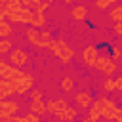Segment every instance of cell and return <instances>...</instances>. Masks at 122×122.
<instances>
[{
	"label": "cell",
	"mask_w": 122,
	"mask_h": 122,
	"mask_svg": "<svg viewBox=\"0 0 122 122\" xmlns=\"http://www.w3.org/2000/svg\"><path fill=\"white\" fill-rule=\"evenodd\" d=\"M48 48L53 51V55H55L57 59H61V63H63V65H67V63L74 57L72 48H71L65 40H51V42L48 44Z\"/></svg>",
	"instance_id": "6da1fadb"
},
{
	"label": "cell",
	"mask_w": 122,
	"mask_h": 122,
	"mask_svg": "<svg viewBox=\"0 0 122 122\" xmlns=\"http://www.w3.org/2000/svg\"><path fill=\"white\" fill-rule=\"evenodd\" d=\"M93 67H95L101 74H105V76H112V74L116 72V61H114L109 53H107V55H99V57L95 59Z\"/></svg>",
	"instance_id": "7a4b0ae2"
},
{
	"label": "cell",
	"mask_w": 122,
	"mask_h": 122,
	"mask_svg": "<svg viewBox=\"0 0 122 122\" xmlns=\"http://www.w3.org/2000/svg\"><path fill=\"white\" fill-rule=\"evenodd\" d=\"M101 103H103V112H101V118H105L107 122H112L118 114V103L114 99H109V97H101Z\"/></svg>",
	"instance_id": "3957f363"
},
{
	"label": "cell",
	"mask_w": 122,
	"mask_h": 122,
	"mask_svg": "<svg viewBox=\"0 0 122 122\" xmlns=\"http://www.w3.org/2000/svg\"><path fill=\"white\" fill-rule=\"evenodd\" d=\"M30 19H32V10H29V8H21V10H15V11H10L8 13V21L10 23L30 25Z\"/></svg>",
	"instance_id": "277c9868"
},
{
	"label": "cell",
	"mask_w": 122,
	"mask_h": 122,
	"mask_svg": "<svg viewBox=\"0 0 122 122\" xmlns=\"http://www.w3.org/2000/svg\"><path fill=\"white\" fill-rule=\"evenodd\" d=\"M8 63L10 65H15V67H23L25 63H29V53L27 50L23 48H15L8 53Z\"/></svg>",
	"instance_id": "5b68a950"
},
{
	"label": "cell",
	"mask_w": 122,
	"mask_h": 122,
	"mask_svg": "<svg viewBox=\"0 0 122 122\" xmlns=\"http://www.w3.org/2000/svg\"><path fill=\"white\" fill-rule=\"evenodd\" d=\"M11 84H13L15 93H27V92H30V88L34 86V76H30V74H23L21 78L11 80Z\"/></svg>",
	"instance_id": "8992f818"
},
{
	"label": "cell",
	"mask_w": 122,
	"mask_h": 122,
	"mask_svg": "<svg viewBox=\"0 0 122 122\" xmlns=\"http://www.w3.org/2000/svg\"><path fill=\"white\" fill-rule=\"evenodd\" d=\"M17 109H19V105H17V101H13V99H0V114L4 116V118H11V116H15L17 114Z\"/></svg>",
	"instance_id": "52a82bcc"
},
{
	"label": "cell",
	"mask_w": 122,
	"mask_h": 122,
	"mask_svg": "<svg viewBox=\"0 0 122 122\" xmlns=\"http://www.w3.org/2000/svg\"><path fill=\"white\" fill-rule=\"evenodd\" d=\"M99 57V46H86L84 50H82V59H84V63L86 65H90V67H93V63H95V59Z\"/></svg>",
	"instance_id": "ba28073f"
},
{
	"label": "cell",
	"mask_w": 122,
	"mask_h": 122,
	"mask_svg": "<svg viewBox=\"0 0 122 122\" xmlns=\"http://www.w3.org/2000/svg\"><path fill=\"white\" fill-rule=\"evenodd\" d=\"M25 72L21 71V67H15V65H10L8 63V67L0 72V78H6V80H17V78H21Z\"/></svg>",
	"instance_id": "9c48e42d"
},
{
	"label": "cell",
	"mask_w": 122,
	"mask_h": 122,
	"mask_svg": "<svg viewBox=\"0 0 122 122\" xmlns=\"http://www.w3.org/2000/svg\"><path fill=\"white\" fill-rule=\"evenodd\" d=\"M25 36H27V40H29L32 46H36V48H44V46H42V38H40V29H36V27H29V29L25 30Z\"/></svg>",
	"instance_id": "30bf717a"
},
{
	"label": "cell",
	"mask_w": 122,
	"mask_h": 122,
	"mask_svg": "<svg viewBox=\"0 0 122 122\" xmlns=\"http://www.w3.org/2000/svg\"><path fill=\"white\" fill-rule=\"evenodd\" d=\"M74 101H76V105H78V107H82V109H90V107H92V103H93L95 99L92 97V93H90V92H78V93L74 95Z\"/></svg>",
	"instance_id": "8fae6325"
},
{
	"label": "cell",
	"mask_w": 122,
	"mask_h": 122,
	"mask_svg": "<svg viewBox=\"0 0 122 122\" xmlns=\"http://www.w3.org/2000/svg\"><path fill=\"white\" fill-rule=\"evenodd\" d=\"M55 118L61 120V122H72L76 118V111L72 107H65V109H61V111L55 112Z\"/></svg>",
	"instance_id": "7c38bea8"
},
{
	"label": "cell",
	"mask_w": 122,
	"mask_h": 122,
	"mask_svg": "<svg viewBox=\"0 0 122 122\" xmlns=\"http://www.w3.org/2000/svg\"><path fill=\"white\" fill-rule=\"evenodd\" d=\"M15 93L13 90V84L11 80H6V78H0V99H8Z\"/></svg>",
	"instance_id": "4fadbf2b"
},
{
	"label": "cell",
	"mask_w": 122,
	"mask_h": 122,
	"mask_svg": "<svg viewBox=\"0 0 122 122\" xmlns=\"http://www.w3.org/2000/svg\"><path fill=\"white\" fill-rule=\"evenodd\" d=\"M101 112H103V103H101V97H99V99H95V101L92 103V107L88 109V116L97 122V120L101 118Z\"/></svg>",
	"instance_id": "5bb4252c"
},
{
	"label": "cell",
	"mask_w": 122,
	"mask_h": 122,
	"mask_svg": "<svg viewBox=\"0 0 122 122\" xmlns=\"http://www.w3.org/2000/svg\"><path fill=\"white\" fill-rule=\"evenodd\" d=\"M71 17L74 21H86L88 19V8L86 6H74L71 10Z\"/></svg>",
	"instance_id": "9a60e30c"
},
{
	"label": "cell",
	"mask_w": 122,
	"mask_h": 122,
	"mask_svg": "<svg viewBox=\"0 0 122 122\" xmlns=\"http://www.w3.org/2000/svg\"><path fill=\"white\" fill-rule=\"evenodd\" d=\"M29 109H30V112H34V114H38V116L48 112L46 103H44L42 99H34V101H30V103H29Z\"/></svg>",
	"instance_id": "2e32d148"
},
{
	"label": "cell",
	"mask_w": 122,
	"mask_h": 122,
	"mask_svg": "<svg viewBox=\"0 0 122 122\" xmlns=\"http://www.w3.org/2000/svg\"><path fill=\"white\" fill-rule=\"evenodd\" d=\"M46 23V17H44V11H38V10H32V19H30V27H36V29H42Z\"/></svg>",
	"instance_id": "e0dca14e"
},
{
	"label": "cell",
	"mask_w": 122,
	"mask_h": 122,
	"mask_svg": "<svg viewBox=\"0 0 122 122\" xmlns=\"http://www.w3.org/2000/svg\"><path fill=\"white\" fill-rule=\"evenodd\" d=\"M11 32H13L11 23H10V21H2V23H0V38H10Z\"/></svg>",
	"instance_id": "ac0fdd59"
},
{
	"label": "cell",
	"mask_w": 122,
	"mask_h": 122,
	"mask_svg": "<svg viewBox=\"0 0 122 122\" xmlns=\"http://www.w3.org/2000/svg\"><path fill=\"white\" fill-rule=\"evenodd\" d=\"M61 92H72L74 90V78L72 76H65V78H61Z\"/></svg>",
	"instance_id": "d6986e66"
},
{
	"label": "cell",
	"mask_w": 122,
	"mask_h": 122,
	"mask_svg": "<svg viewBox=\"0 0 122 122\" xmlns=\"http://www.w3.org/2000/svg\"><path fill=\"white\" fill-rule=\"evenodd\" d=\"M109 17H111L114 23H122V6H114V8L109 11Z\"/></svg>",
	"instance_id": "ffe728a7"
},
{
	"label": "cell",
	"mask_w": 122,
	"mask_h": 122,
	"mask_svg": "<svg viewBox=\"0 0 122 122\" xmlns=\"http://www.w3.org/2000/svg\"><path fill=\"white\" fill-rule=\"evenodd\" d=\"M13 50V44L10 38H0V55L2 53H10Z\"/></svg>",
	"instance_id": "44dd1931"
},
{
	"label": "cell",
	"mask_w": 122,
	"mask_h": 122,
	"mask_svg": "<svg viewBox=\"0 0 122 122\" xmlns=\"http://www.w3.org/2000/svg\"><path fill=\"white\" fill-rule=\"evenodd\" d=\"M6 8H8V13H10V11L21 10V8H25V6H23L21 0H8V2H6Z\"/></svg>",
	"instance_id": "7402d4cb"
},
{
	"label": "cell",
	"mask_w": 122,
	"mask_h": 122,
	"mask_svg": "<svg viewBox=\"0 0 122 122\" xmlns=\"http://www.w3.org/2000/svg\"><path fill=\"white\" fill-rule=\"evenodd\" d=\"M109 55L116 61V59H120L122 57V50H120V46H116V44H112V46H109Z\"/></svg>",
	"instance_id": "603a6c76"
},
{
	"label": "cell",
	"mask_w": 122,
	"mask_h": 122,
	"mask_svg": "<svg viewBox=\"0 0 122 122\" xmlns=\"http://www.w3.org/2000/svg\"><path fill=\"white\" fill-rule=\"evenodd\" d=\"M40 38H42V46H44V48H48V44L53 40L51 30H40Z\"/></svg>",
	"instance_id": "cb8c5ba5"
},
{
	"label": "cell",
	"mask_w": 122,
	"mask_h": 122,
	"mask_svg": "<svg viewBox=\"0 0 122 122\" xmlns=\"http://www.w3.org/2000/svg\"><path fill=\"white\" fill-rule=\"evenodd\" d=\"M103 90L109 93V92H116V86H114V78H111V76H107L105 78V82H103Z\"/></svg>",
	"instance_id": "d4e9b609"
},
{
	"label": "cell",
	"mask_w": 122,
	"mask_h": 122,
	"mask_svg": "<svg viewBox=\"0 0 122 122\" xmlns=\"http://www.w3.org/2000/svg\"><path fill=\"white\" fill-rule=\"evenodd\" d=\"M93 4H95V8L97 10H107V8H111L112 4H111V0H93Z\"/></svg>",
	"instance_id": "484cf974"
},
{
	"label": "cell",
	"mask_w": 122,
	"mask_h": 122,
	"mask_svg": "<svg viewBox=\"0 0 122 122\" xmlns=\"http://www.w3.org/2000/svg\"><path fill=\"white\" fill-rule=\"evenodd\" d=\"M46 109H48L50 114H55V112H57V101H55V99L48 101V103H46Z\"/></svg>",
	"instance_id": "4316f807"
},
{
	"label": "cell",
	"mask_w": 122,
	"mask_h": 122,
	"mask_svg": "<svg viewBox=\"0 0 122 122\" xmlns=\"http://www.w3.org/2000/svg\"><path fill=\"white\" fill-rule=\"evenodd\" d=\"M21 2H23V6L29 8V10H36V6L40 4V0H21Z\"/></svg>",
	"instance_id": "83f0119b"
},
{
	"label": "cell",
	"mask_w": 122,
	"mask_h": 122,
	"mask_svg": "<svg viewBox=\"0 0 122 122\" xmlns=\"http://www.w3.org/2000/svg\"><path fill=\"white\" fill-rule=\"evenodd\" d=\"M23 118H25V122H40L38 114H34V112H30V111H29V112H27Z\"/></svg>",
	"instance_id": "f1b7e54d"
},
{
	"label": "cell",
	"mask_w": 122,
	"mask_h": 122,
	"mask_svg": "<svg viewBox=\"0 0 122 122\" xmlns=\"http://www.w3.org/2000/svg\"><path fill=\"white\" fill-rule=\"evenodd\" d=\"M6 19H8V8H6L4 2H0V23L6 21Z\"/></svg>",
	"instance_id": "f546056e"
},
{
	"label": "cell",
	"mask_w": 122,
	"mask_h": 122,
	"mask_svg": "<svg viewBox=\"0 0 122 122\" xmlns=\"http://www.w3.org/2000/svg\"><path fill=\"white\" fill-rule=\"evenodd\" d=\"M42 99V90H30V101Z\"/></svg>",
	"instance_id": "4dcf8cb0"
},
{
	"label": "cell",
	"mask_w": 122,
	"mask_h": 122,
	"mask_svg": "<svg viewBox=\"0 0 122 122\" xmlns=\"http://www.w3.org/2000/svg\"><path fill=\"white\" fill-rule=\"evenodd\" d=\"M55 101H57V111H61V109H65V107H69L67 99H55Z\"/></svg>",
	"instance_id": "1f68e13d"
},
{
	"label": "cell",
	"mask_w": 122,
	"mask_h": 122,
	"mask_svg": "<svg viewBox=\"0 0 122 122\" xmlns=\"http://www.w3.org/2000/svg\"><path fill=\"white\" fill-rule=\"evenodd\" d=\"M112 30H114V34H116V36H122V23H114Z\"/></svg>",
	"instance_id": "d6a6232c"
},
{
	"label": "cell",
	"mask_w": 122,
	"mask_h": 122,
	"mask_svg": "<svg viewBox=\"0 0 122 122\" xmlns=\"http://www.w3.org/2000/svg\"><path fill=\"white\" fill-rule=\"evenodd\" d=\"M114 86H116V92H122V76L114 78Z\"/></svg>",
	"instance_id": "836d02e7"
},
{
	"label": "cell",
	"mask_w": 122,
	"mask_h": 122,
	"mask_svg": "<svg viewBox=\"0 0 122 122\" xmlns=\"http://www.w3.org/2000/svg\"><path fill=\"white\" fill-rule=\"evenodd\" d=\"M10 120H11V122H25V118H23V116H11Z\"/></svg>",
	"instance_id": "e575fe53"
},
{
	"label": "cell",
	"mask_w": 122,
	"mask_h": 122,
	"mask_svg": "<svg viewBox=\"0 0 122 122\" xmlns=\"http://www.w3.org/2000/svg\"><path fill=\"white\" fill-rule=\"evenodd\" d=\"M114 122H122V111L118 109V114H116V118H114Z\"/></svg>",
	"instance_id": "d590c367"
},
{
	"label": "cell",
	"mask_w": 122,
	"mask_h": 122,
	"mask_svg": "<svg viewBox=\"0 0 122 122\" xmlns=\"http://www.w3.org/2000/svg\"><path fill=\"white\" fill-rule=\"evenodd\" d=\"M6 67H8V63H6V61H0V72H2Z\"/></svg>",
	"instance_id": "8d00e7d4"
},
{
	"label": "cell",
	"mask_w": 122,
	"mask_h": 122,
	"mask_svg": "<svg viewBox=\"0 0 122 122\" xmlns=\"http://www.w3.org/2000/svg\"><path fill=\"white\" fill-rule=\"evenodd\" d=\"M80 122H95V120H92L90 116H86V118H84V120H80Z\"/></svg>",
	"instance_id": "74e56055"
},
{
	"label": "cell",
	"mask_w": 122,
	"mask_h": 122,
	"mask_svg": "<svg viewBox=\"0 0 122 122\" xmlns=\"http://www.w3.org/2000/svg\"><path fill=\"white\" fill-rule=\"evenodd\" d=\"M63 2H65V4H72V0H63Z\"/></svg>",
	"instance_id": "f35d334b"
},
{
	"label": "cell",
	"mask_w": 122,
	"mask_h": 122,
	"mask_svg": "<svg viewBox=\"0 0 122 122\" xmlns=\"http://www.w3.org/2000/svg\"><path fill=\"white\" fill-rule=\"evenodd\" d=\"M0 122H11V120H10V118H6V120H0Z\"/></svg>",
	"instance_id": "ab89813d"
},
{
	"label": "cell",
	"mask_w": 122,
	"mask_h": 122,
	"mask_svg": "<svg viewBox=\"0 0 122 122\" xmlns=\"http://www.w3.org/2000/svg\"><path fill=\"white\" fill-rule=\"evenodd\" d=\"M114 2H118V0H111V4H114Z\"/></svg>",
	"instance_id": "60d3db41"
},
{
	"label": "cell",
	"mask_w": 122,
	"mask_h": 122,
	"mask_svg": "<svg viewBox=\"0 0 122 122\" xmlns=\"http://www.w3.org/2000/svg\"><path fill=\"white\" fill-rule=\"evenodd\" d=\"M0 120H4V116H2V114H0Z\"/></svg>",
	"instance_id": "b9f144b4"
}]
</instances>
